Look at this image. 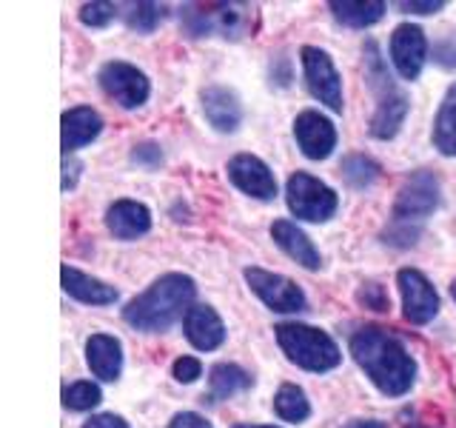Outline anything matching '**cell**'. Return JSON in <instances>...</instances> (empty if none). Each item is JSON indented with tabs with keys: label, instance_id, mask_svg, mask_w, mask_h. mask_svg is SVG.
<instances>
[{
	"label": "cell",
	"instance_id": "1",
	"mask_svg": "<svg viewBox=\"0 0 456 428\" xmlns=\"http://www.w3.org/2000/svg\"><path fill=\"white\" fill-rule=\"evenodd\" d=\"M351 354L368 380L385 397H403L417 380V363L403 346V340L388 334L385 328L365 325L351 337Z\"/></svg>",
	"mask_w": 456,
	"mask_h": 428
},
{
	"label": "cell",
	"instance_id": "2",
	"mask_svg": "<svg viewBox=\"0 0 456 428\" xmlns=\"http://www.w3.org/2000/svg\"><path fill=\"white\" fill-rule=\"evenodd\" d=\"M197 285L189 275H171L157 277L146 292L137 294L132 303L123 309V320L137 328V332H168L180 317H185L194 303Z\"/></svg>",
	"mask_w": 456,
	"mask_h": 428
},
{
	"label": "cell",
	"instance_id": "3",
	"mask_svg": "<svg viewBox=\"0 0 456 428\" xmlns=\"http://www.w3.org/2000/svg\"><path fill=\"white\" fill-rule=\"evenodd\" d=\"M280 349L285 351V357L305 371H331L339 366L342 354L337 349V342L328 337L325 332L305 323H280L274 328Z\"/></svg>",
	"mask_w": 456,
	"mask_h": 428
},
{
	"label": "cell",
	"instance_id": "4",
	"mask_svg": "<svg viewBox=\"0 0 456 428\" xmlns=\"http://www.w3.org/2000/svg\"><path fill=\"white\" fill-rule=\"evenodd\" d=\"M285 203H289L291 214L299 220L325 223L337 214L339 197L331 185L305 175V171H297V175H291L289 183H285Z\"/></svg>",
	"mask_w": 456,
	"mask_h": 428
},
{
	"label": "cell",
	"instance_id": "5",
	"mask_svg": "<svg viewBox=\"0 0 456 428\" xmlns=\"http://www.w3.org/2000/svg\"><path fill=\"white\" fill-rule=\"evenodd\" d=\"M180 23L191 37H203V35L240 37L248 29V14L240 6H228V4L185 6L180 14Z\"/></svg>",
	"mask_w": 456,
	"mask_h": 428
},
{
	"label": "cell",
	"instance_id": "6",
	"mask_svg": "<svg viewBox=\"0 0 456 428\" xmlns=\"http://www.w3.org/2000/svg\"><path fill=\"white\" fill-rule=\"evenodd\" d=\"M439 206V180L434 171H413L396 192L394 200V223L411 226L422 223L428 214H434Z\"/></svg>",
	"mask_w": 456,
	"mask_h": 428
},
{
	"label": "cell",
	"instance_id": "7",
	"mask_svg": "<svg viewBox=\"0 0 456 428\" xmlns=\"http://www.w3.org/2000/svg\"><path fill=\"white\" fill-rule=\"evenodd\" d=\"M246 283L251 285V292L260 297L271 311L294 314V311H303L308 306L303 289H299L294 280L277 275V271H265V268L251 266V268H246Z\"/></svg>",
	"mask_w": 456,
	"mask_h": 428
},
{
	"label": "cell",
	"instance_id": "8",
	"mask_svg": "<svg viewBox=\"0 0 456 428\" xmlns=\"http://www.w3.org/2000/svg\"><path fill=\"white\" fill-rule=\"evenodd\" d=\"M299 61H303L308 92L331 111H342V106H346L342 103V78H339L334 61L328 57V52H322L317 46H303Z\"/></svg>",
	"mask_w": 456,
	"mask_h": 428
},
{
	"label": "cell",
	"instance_id": "9",
	"mask_svg": "<svg viewBox=\"0 0 456 428\" xmlns=\"http://www.w3.org/2000/svg\"><path fill=\"white\" fill-rule=\"evenodd\" d=\"M100 86H103V92L123 109H137L146 103L151 95L149 78L142 75L137 66L123 63V61H111L100 69Z\"/></svg>",
	"mask_w": 456,
	"mask_h": 428
},
{
	"label": "cell",
	"instance_id": "10",
	"mask_svg": "<svg viewBox=\"0 0 456 428\" xmlns=\"http://www.w3.org/2000/svg\"><path fill=\"white\" fill-rule=\"evenodd\" d=\"M399 294H403V314L413 325L431 323L439 314V294L419 268H399Z\"/></svg>",
	"mask_w": 456,
	"mask_h": 428
},
{
	"label": "cell",
	"instance_id": "11",
	"mask_svg": "<svg viewBox=\"0 0 456 428\" xmlns=\"http://www.w3.org/2000/svg\"><path fill=\"white\" fill-rule=\"evenodd\" d=\"M294 137L305 157L311 160H325L337 149V128L334 123L320 111H299L294 120Z\"/></svg>",
	"mask_w": 456,
	"mask_h": 428
},
{
	"label": "cell",
	"instance_id": "12",
	"mask_svg": "<svg viewBox=\"0 0 456 428\" xmlns=\"http://www.w3.org/2000/svg\"><path fill=\"white\" fill-rule=\"evenodd\" d=\"M428 57V37L419 26L403 23L391 35V61L405 80H417Z\"/></svg>",
	"mask_w": 456,
	"mask_h": 428
},
{
	"label": "cell",
	"instance_id": "13",
	"mask_svg": "<svg viewBox=\"0 0 456 428\" xmlns=\"http://www.w3.org/2000/svg\"><path fill=\"white\" fill-rule=\"evenodd\" d=\"M228 177L242 194L256 200H271L277 194V180L271 175V169L254 154H234L228 160Z\"/></svg>",
	"mask_w": 456,
	"mask_h": 428
},
{
	"label": "cell",
	"instance_id": "14",
	"mask_svg": "<svg viewBox=\"0 0 456 428\" xmlns=\"http://www.w3.org/2000/svg\"><path fill=\"white\" fill-rule=\"evenodd\" d=\"M183 332L197 351H214L225 340V325L220 320V314L203 303L189 309V314L183 317Z\"/></svg>",
	"mask_w": 456,
	"mask_h": 428
},
{
	"label": "cell",
	"instance_id": "15",
	"mask_svg": "<svg viewBox=\"0 0 456 428\" xmlns=\"http://www.w3.org/2000/svg\"><path fill=\"white\" fill-rule=\"evenodd\" d=\"M200 97H203L206 120L217 132H237V126L242 123V106L232 89H225V86H208Z\"/></svg>",
	"mask_w": 456,
	"mask_h": 428
},
{
	"label": "cell",
	"instance_id": "16",
	"mask_svg": "<svg viewBox=\"0 0 456 428\" xmlns=\"http://www.w3.org/2000/svg\"><path fill=\"white\" fill-rule=\"evenodd\" d=\"M106 226L114 237L134 240L151 228V211L149 206L137 203V200H118V203H111L106 211Z\"/></svg>",
	"mask_w": 456,
	"mask_h": 428
},
{
	"label": "cell",
	"instance_id": "17",
	"mask_svg": "<svg viewBox=\"0 0 456 428\" xmlns=\"http://www.w3.org/2000/svg\"><path fill=\"white\" fill-rule=\"evenodd\" d=\"M271 237H274L277 246L303 268L317 271L322 266V257H320L317 246H314L303 228H297L291 220H274V226H271Z\"/></svg>",
	"mask_w": 456,
	"mask_h": 428
},
{
	"label": "cell",
	"instance_id": "18",
	"mask_svg": "<svg viewBox=\"0 0 456 428\" xmlns=\"http://www.w3.org/2000/svg\"><path fill=\"white\" fill-rule=\"evenodd\" d=\"M86 360L94 371V377L114 383L123 371V346L118 337L111 334H92L86 342Z\"/></svg>",
	"mask_w": 456,
	"mask_h": 428
},
{
	"label": "cell",
	"instance_id": "19",
	"mask_svg": "<svg viewBox=\"0 0 456 428\" xmlns=\"http://www.w3.org/2000/svg\"><path fill=\"white\" fill-rule=\"evenodd\" d=\"M61 277H63V292L69 297H75L80 300V303H89V306H109L118 300V289L103 280H97V277H89V275H83V271L77 268H71L69 263L63 266L61 271Z\"/></svg>",
	"mask_w": 456,
	"mask_h": 428
},
{
	"label": "cell",
	"instance_id": "20",
	"mask_svg": "<svg viewBox=\"0 0 456 428\" xmlns=\"http://www.w3.org/2000/svg\"><path fill=\"white\" fill-rule=\"evenodd\" d=\"M103 132V118L89 106H75L63 114V152L71 154L75 149L92 143Z\"/></svg>",
	"mask_w": 456,
	"mask_h": 428
},
{
	"label": "cell",
	"instance_id": "21",
	"mask_svg": "<svg viewBox=\"0 0 456 428\" xmlns=\"http://www.w3.org/2000/svg\"><path fill=\"white\" fill-rule=\"evenodd\" d=\"M405 114H408V97L399 89L385 92L379 97V106L374 111V118H370V135H374L377 140L396 137V132L405 123Z\"/></svg>",
	"mask_w": 456,
	"mask_h": 428
},
{
	"label": "cell",
	"instance_id": "22",
	"mask_svg": "<svg viewBox=\"0 0 456 428\" xmlns=\"http://www.w3.org/2000/svg\"><path fill=\"white\" fill-rule=\"evenodd\" d=\"M434 146L445 154L456 157V83L445 92L434 120Z\"/></svg>",
	"mask_w": 456,
	"mask_h": 428
},
{
	"label": "cell",
	"instance_id": "23",
	"mask_svg": "<svg viewBox=\"0 0 456 428\" xmlns=\"http://www.w3.org/2000/svg\"><path fill=\"white\" fill-rule=\"evenodd\" d=\"M331 12L339 23L351 29H365L382 21L385 4H379V0H331Z\"/></svg>",
	"mask_w": 456,
	"mask_h": 428
},
{
	"label": "cell",
	"instance_id": "24",
	"mask_svg": "<svg viewBox=\"0 0 456 428\" xmlns=\"http://www.w3.org/2000/svg\"><path fill=\"white\" fill-rule=\"evenodd\" d=\"M208 385H211V397L214 399H228L240 391H246L254 385V377L246 368H240L234 363H217L208 374Z\"/></svg>",
	"mask_w": 456,
	"mask_h": 428
},
{
	"label": "cell",
	"instance_id": "25",
	"mask_svg": "<svg viewBox=\"0 0 456 428\" xmlns=\"http://www.w3.org/2000/svg\"><path fill=\"white\" fill-rule=\"evenodd\" d=\"M274 411L285 423H303L311 417V403L299 385L285 383V385H280V391L274 397Z\"/></svg>",
	"mask_w": 456,
	"mask_h": 428
},
{
	"label": "cell",
	"instance_id": "26",
	"mask_svg": "<svg viewBox=\"0 0 456 428\" xmlns=\"http://www.w3.org/2000/svg\"><path fill=\"white\" fill-rule=\"evenodd\" d=\"M342 177L351 189H368L379 180V163H374L365 154H348L342 160Z\"/></svg>",
	"mask_w": 456,
	"mask_h": 428
},
{
	"label": "cell",
	"instance_id": "27",
	"mask_svg": "<svg viewBox=\"0 0 456 428\" xmlns=\"http://www.w3.org/2000/svg\"><path fill=\"white\" fill-rule=\"evenodd\" d=\"M100 399H103V394H100V389L89 380L71 383L63 389V406L69 411H89L100 403Z\"/></svg>",
	"mask_w": 456,
	"mask_h": 428
},
{
	"label": "cell",
	"instance_id": "28",
	"mask_svg": "<svg viewBox=\"0 0 456 428\" xmlns=\"http://www.w3.org/2000/svg\"><path fill=\"white\" fill-rule=\"evenodd\" d=\"M163 18H166V6H160V4H134L126 12V23L142 35L154 32V29L163 23Z\"/></svg>",
	"mask_w": 456,
	"mask_h": 428
},
{
	"label": "cell",
	"instance_id": "29",
	"mask_svg": "<svg viewBox=\"0 0 456 428\" xmlns=\"http://www.w3.org/2000/svg\"><path fill=\"white\" fill-rule=\"evenodd\" d=\"M114 18H118V6L114 4H86L80 9V21L92 29H100V26H109Z\"/></svg>",
	"mask_w": 456,
	"mask_h": 428
},
{
	"label": "cell",
	"instance_id": "30",
	"mask_svg": "<svg viewBox=\"0 0 456 428\" xmlns=\"http://www.w3.org/2000/svg\"><path fill=\"white\" fill-rule=\"evenodd\" d=\"M356 300H360V303L365 309H370V311H388L391 309V300H388V294H385V289L379 283L362 285V289L356 292Z\"/></svg>",
	"mask_w": 456,
	"mask_h": 428
},
{
	"label": "cell",
	"instance_id": "31",
	"mask_svg": "<svg viewBox=\"0 0 456 428\" xmlns=\"http://www.w3.org/2000/svg\"><path fill=\"white\" fill-rule=\"evenodd\" d=\"M171 374H175L177 383H194L200 374H203V363L197 360V357H180L171 366Z\"/></svg>",
	"mask_w": 456,
	"mask_h": 428
},
{
	"label": "cell",
	"instance_id": "32",
	"mask_svg": "<svg viewBox=\"0 0 456 428\" xmlns=\"http://www.w3.org/2000/svg\"><path fill=\"white\" fill-rule=\"evenodd\" d=\"M434 61L445 69H456V35H445L434 46Z\"/></svg>",
	"mask_w": 456,
	"mask_h": 428
},
{
	"label": "cell",
	"instance_id": "33",
	"mask_svg": "<svg viewBox=\"0 0 456 428\" xmlns=\"http://www.w3.org/2000/svg\"><path fill=\"white\" fill-rule=\"evenodd\" d=\"M132 160H134L137 166L154 169V166H160V163H163V152H160V146H154V143H142V146H134Z\"/></svg>",
	"mask_w": 456,
	"mask_h": 428
},
{
	"label": "cell",
	"instance_id": "34",
	"mask_svg": "<svg viewBox=\"0 0 456 428\" xmlns=\"http://www.w3.org/2000/svg\"><path fill=\"white\" fill-rule=\"evenodd\" d=\"M168 428H211V423L206 417H200V414L194 411H180L171 417Z\"/></svg>",
	"mask_w": 456,
	"mask_h": 428
},
{
	"label": "cell",
	"instance_id": "35",
	"mask_svg": "<svg viewBox=\"0 0 456 428\" xmlns=\"http://www.w3.org/2000/svg\"><path fill=\"white\" fill-rule=\"evenodd\" d=\"M403 12H413V14H434L439 9H445L442 0H403V4H396Z\"/></svg>",
	"mask_w": 456,
	"mask_h": 428
},
{
	"label": "cell",
	"instance_id": "36",
	"mask_svg": "<svg viewBox=\"0 0 456 428\" xmlns=\"http://www.w3.org/2000/svg\"><path fill=\"white\" fill-rule=\"evenodd\" d=\"M83 428H128V423L118 417V414H97V417L86 420Z\"/></svg>",
	"mask_w": 456,
	"mask_h": 428
},
{
	"label": "cell",
	"instance_id": "37",
	"mask_svg": "<svg viewBox=\"0 0 456 428\" xmlns=\"http://www.w3.org/2000/svg\"><path fill=\"white\" fill-rule=\"evenodd\" d=\"M77 169H80V163L75 160L71 163V169H69V160H66V166H63V192H69V189H75V180H77Z\"/></svg>",
	"mask_w": 456,
	"mask_h": 428
},
{
	"label": "cell",
	"instance_id": "38",
	"mask_svg": "<svg viewBox=\"0 0 456 428\" xmlns=\"http://www.w3.org/2000/svg\"><path fill=\"white\" fill-rule=\"evenodd\" d=\"M346 428H388V425L379 423V420H351Z\"/></svg>",
	"mask_w": 456,
	"mask_h": 428
},
{
	"label": "cell",
	"instance_id": "39",
	"mask_svg": "<svg viewBox=\"0 0 456 428\" xmlns=\"http://www.w3.org/2000/svg\"><path fill=\"white\" fill-rule=\"evenodd\" d=\"M232 428H277V425H251V423H237Z\"/></svg>",
	"mask_w": 456,
	"mask_h": 428
},
{
	"label": "cell",
	"instance_id": "40",
	"mask_svg": "<svg viewBox=\"0 0 456 428\" xmlns=\"http://www.w3.org/2000/svg\"><path fill=\"white\" fill-rule=\"evenodd\" d=\"M451 297H453V300H456V280H453V283H451Z\"/></svg>",
	"mask_w": 456,
	"mask_h": 428
}]
</instances>
